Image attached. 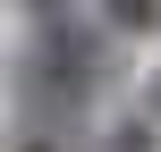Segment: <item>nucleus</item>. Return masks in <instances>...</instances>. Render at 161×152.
<instances>
[{"instance_id": "f257e3e1", "label": "nucleus", "mask_w": 161, "mask_h": 152, "mask_svg": "<svg viewBox=\"0 0 161 152\" xmlns=\"http://www.w3.org/2000/svg\"><path fill=\"white\" fill-rule=\"evenodd\" d=\"M25 59L51 68V76H68L76 93H102V85L119 76V42H110V25H76V17H42V34H34Z\"/></svg>"}, {"instance_id": "f03ea898", "label": "nucleus", "mask_w": 161, "mask_h": 152, "mask_svg": "<svg viewBox=\"0 0 161 152\" xmlns=\"http://www.w3.org/2000/svg\"><path fill=\"white\" fill-rule=\"evenodd\" d=\"M102 25L127 34V42H153L161 34V0H102Z\"/></svg>"}, {"instance_id": "7ed1b4c3", "label": "nucleus", "mask_w": 161, "mask_h": 152, "mask_svg": "<svg viewBox=\"0 0 161 152\" xmlns=\"http://www.w3.org/2000/svg\"><path fill=\"white\" fill-rule=\"evenodd\" d=\"M102 152H161V135L144 127V118H119V127H110V144H102Z\"/></svg>"}, {"instance_id": "20e7f679", "label": "nucleus", "mask_w": 161, "mask_h": 152, "mask_svg": "<svg viewBox=\"0 0 161 152\" xmlns=\"http://www.w3.org/2000/svg\"><path fill=\"white\" fill-rule=\"evenodd\" d=\"M17 152H59V135H25V144H17Z\"/></svg>"}, {"instance_id": "39448f33", "label": "nucleus", "mask_w": 161, "mask_h": 152, "mask_svg": "<svg viewBox=\"0 0 161 152\" xmlns=\"http://www.w3.org/2000/svg\"><path fill=\"white\" fill-rule=\"evenodd\" d=\"M25 8H42V17H68V0H25Z\"/></svg>"}, {"instance_id": "423d86ee", "label": "nucleus", "mask_w": 161, "mask_h": 152, "mask_svg": "<svg viewBox=\"0 0 161 152\" xmlns=\"http://www.w3.org/2000/svg\"><path fill=\"white\" fill-rule=\"evenodd\" d=\"M153 110H161V76H153Z\"/></svg>"}]
</instances>
